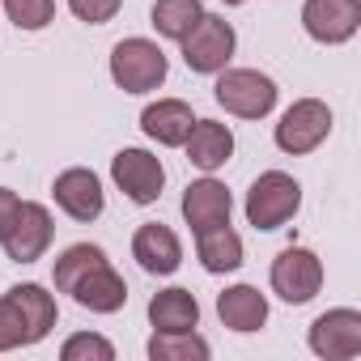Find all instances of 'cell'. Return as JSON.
Segmentation results:
<instances>
[{"label":"cell","instance_id":"obj_1","mask_svg":"<svg viewBox=\"0 0 361 361\" xmlns=\"http://www.w3.org/2000/svg\"><path fill=\"white\" fill-rule=\"evenodd\" d=\"M298 209H302V188L285 170H264L247 192V221L264 234L289 226L298 217Z\"/></svg>","mask_w":361,"mask_h":361},{"label":"cell","instance_id":"obj_2","mask_svg":"<svg viewBox=\"0 0 361 361\" xmlns=\"http://www.w3.org/2000/svg\"><path fill=\"white\" fill-rule=\"evenodd\" d=\"M170 73L166 51L153 39H123L111 47V81L123 94H153Z\"/></svg>","mask_w":361,"mask_h":361},{"label":"cell","instance_id":"obj_3","mask_svg":"<svg viewBox=\"0 0 361 361\" xmlns=\"http://www.w3.org/2000/svg\"><path fill=\"white\" fill-rule=\"evenodd\" d=\"M213 98L238 119H264L276 106V81L264 77L259 68H221Z\"/></svg>","mask_w":361,"mask_h":361},{"label":"cell","instance_id":"obj_4","mask_svg":"<svg viewBox=\"0 0 361 361\" xmlns=\"http://www.w3.org/2000/svg\"><path fill=\"white\" fill-rule=\"evenodd\" d=\"M178 47H183V64H188L192 73H200V77H217L221 68H230L234 47H238V35H234V26H230L226 18L204 13V18L192 26V35L178 43Z\"/></svg>","mask_w":361,"mask_h":361},{"label":"cell","instance_id":"obj_5","mask_svg":"<svg viewBox=\"0 0 361 361\" xmlns=\"http://www.w3.org/2000/svg\"><path fill=\"white\" fill-rule=\"evenodd\" d=\"M327 136H331V106L319 102V98H298V102L281 115V123H276V132H272L276 149L289 153V157L314 153Z\"/></svg>","mask_w":361,"mask_h":361},{"label":"cell","instance_id":"obj_6","mask_svg":"<svg viewBox=\"0 0 361 361\" xmlns=\"http://www.w3.org/2000/svg\"><path fill=\"white\" fill-rule=\"evenodd\" d=\"M272 293L289 306H306L323 289V259L310 247H285L272 259Z\"/></svg>","mask_w":361,"mask_h":361},{"label":"cell","instance_id":"obj_7","mask_svg":"<svg viewBox=\"0 0 361 361\" xmlns=\"http://www.w3.org/2000/svg\"><path fill=\"white\" fill-rule=\"evenodd\" d=\"M51 238H56V221H51L47 204L22 200L18 213H13V221H9V230H5V238H0V247H5V255L13 264H35V259L47 255Z\"/></svg>","mask_w":361,"mask_h":361},{"label":"cell","instance_id":"obj_8","mask_svg":"<svg viewBox=\"0 0 361 361\" xmlns=\"http://www.w3.org/2000/svg\"><path fill=\"white\" fill-rule=\"evenodd\" d=\"M111 178L132 204H153L166 188V166L149 149H119L111 157Z\"/></svg>","mask_w":361,"mask_h":361},{"label":"cell","instance_id":"obj_9","mask_svg":"<svg viewBox=\"0 0 361 361\" xmlns=\"http://www.w3.org/2000/svg\"><path fill=\"white\" fill-rule=\"evenodd\" d=\"M310 353L323 357V361H348V357H361V310L353 306H336V310H323L314 323H310Z\"/></svg>","mask_w":361,"mask_h":361},{"label":"cell","instance_id":"obj_10","mask_svg":"<svg viewBox=\"0 0 361 361\" xmlns=\"http://www.w3.org/2000/svg\"><path fill=\"white\" fill-rule=\"evenodd\" d=\"M302 30L323 47L348 43L361 30V0H306L302 5Z\"/></svg>","mask_w":361,"mask_h":361},{"label":"cell","instance_id":"obj_11","mask_svg":"<svg viewBox=\"0 0 361 361\" xmlns=\"http://www.w3.org/2000/svg\"><path fill=\"white\" fill-rule=\"evenodd\" d=\"M51 196L60 204V213H68L73 221L90 226L102 217L106 209V192H102V178L85 166H68L64 174H56V183H51Z\"/></svg>","mask_w":361,"mask_h":361},{"label":"cell","instance_id":"obj_12","mask_svg":"<svg viewBox=\"0 0 361 361\" xmlns=\"http://www.w3.org/2000/svg\"><path fill=\"white\" fill-rule=\"evenodd\" d=\"M132 259L149 272V276H174L178 264H183V243L178 234L161 221H145L132 234Z\"/></svg>","mask_w":361,"mask_h":361},{"label":"cell","instance_id":"obj_13","mask_svg":"<svg viewBox=\"0 0 361 361\" xmlns=\"http://www.w3.org/2000/svg\"><path fill=\"white\" fill-rule=\"evenodd\" d=\"M81 310H90V314H115V310H123V302H128V281L111 268V259L106 264H98V268H90L77 285H73V293H68Z\"/></svg>","mask_w":361,"mask_h":361},{"label":"cell","instance_id":"obj_14","mask_svg":"<svg viewBox=\"0 0 361 361\" xmlns=\"http://www.w3.org/2000/svg\"><path fill=\"white\" fill-rule=\"evenodd\" d=\"M234 213V196L226 183H217V178H196V183H188L183 192V221L192 230H209V226H226Z\"/></svg>","mask_w":361,"mask_h":361},{"label":"cell","instance_id":"obj_15","mask_svg":"<svg viewBox=\"0 0 361 361\" xmlns=\"http://www.w3.org/2000/svg\"><path fill=\"white\" fill-rule=\"evenodd\" d=\"M192 123H196V115H192V106H188L183 98H157V102H149V106L140 111L145 136L157 140V145H166V149H183Z\"/></svg>","mask_w":361,"mask_h":361},{"label":"cell","instance_id":"obj_16","mask_svg":"<svg viewBox=\"0 0 361 361\" xmlns=\"http://www.w3.org/2000/svg\"><path fill=\"white\" fill-rule=\"evenodd\" d=\"M183 149H188L192 166H200L204 174H213V170H221L234 157V132L226 123H217V119H196L192 132H188V140H183Z\"/></svg>","mask_w":361,"mask_h":361},{"label":"cell","instance_id":"obj_17","mask_svg":"<svg viewBox=\"0 0 361 361\" xmlns=\"http://www.w3.org/2000/svg\"><path fill=\"white\" fill-rule=\"evenodd\" d=\"M217 319L230 327V331H259L268 323V298L255 289V285H230L221 298H217Z\"/></svg>","mask_w":361,"mask_h":361},{"label":"cell","instance_id":"obj_18","mask_svg":"<svg viewBox=\"0 0 361 361\" xmlns=\"http://www.w3.org/2000/svg\"><path fill=\"white\" fill-rule=\"evenodd\" d=\"M149 323L153 331H192L200 327V302L192 289H161L149 298Z\"/></svg>","mask_w":361,"mask_h":361},{"label":"cell","instance_id":"obj_19","mask_svg":"<svg viewBox=\"0 0 361 361\" xmlns=\"http://www.w3.org/2000/svg\"><path fill=\"white\" fill-rule=\"evenodd\" d=\"M196 255H200V268L213 272V276H226V272H238L243 268V238L226 226H209V230H196Z\"/></svg>","mask_w":361,"mask_h":361},{"label":"cell","instance_id":"obj_20","mask_svg":"<svg viewBox=\"0 0 361 361\" xmlns=\"http://www.w3.org/2000/svg\"><path fill=\"white\" fill-rule=\"evenodd\" d=\"M9 298L22 306V319H26V327H30V344L47 340V331H51V327H56V319H60L56 298H51L43 285H35V281L13 285V289H9Z\"/></svg>","mask_w":361,"mask_h":361},{"label":"cell","instance_id":"obj_21","mask_svg":"<svg viewBox=\"0 0 361 361\" xmlns=\"http://www.w3.org/2000/svg\"><path fill=\"white\" fill-rule=\"evenodd\" d=\"M200 18H204L200 0H153V13H149L153 30L161 39H170V43H183Z\"/></svg>","mask_w":361,"mask_h":361},{"label":"cell","instance_id":"obj_22","mask_svg":"<svg viewBox=\"0 0 361 361\" xmlns=\"http://www.w3.org/2000/svg\"><path fill=\"white\" fill-rule=\"evenodd\" d=\"M209 340L192 327V331H153L149 340V357L153 361H209Z\"/></svg>","mask_w":361,"mask_h":361},{"label":"cell","instance_id":"obj_23","mask_svg":"<svg viewBox=\"0 0 361 361\" xmlns=\"http://www.w3.org/2000/svg\"><path fill=\"white\" fill-rule=\"evenodd\" d=\"M98 264H106V251H102L98 243H73V247L56 259L51 281H56V289H60V293H73V285H77L90 268H98Z\"/></svg>","mask_w":361,"mask_h":361},{"label":"cell","instance_id":"obj_24","mask_svg":"<svg viewBox=\"0 0 361 361\" xmlns=\"http://www.w3.org/2000/svg\"><path fill=\"white\" fill-rule=\"evenodd\" d=\"M60 361H115V344L98 331H77L60 344Z\"/></svg>","mask_w":361,"mask_h":361},{"label":"cell","instance_id":"obj_25","mask_svg":"<svg viewBox=\"0 0 361 361\" xmlns=\"http://www.w3.org/2000/svg\"><path fill=\"white\" fill-rule=\"evenodd\" d=\"M5 13L18 30H47L56 22V0H5Z\"/></svg>","mask_w":361,"mask_h":361},{"label":"cell","instance_id":"obj_26","mask_svg":"<svg viewBox=\"0 0 361 361\" xmlns=\"http://www.w3.org/2000/svg\"><path fill=\"white\" fill-rule=\"evenodd\" d=\"M30 344V327L22 319V306L5 293L0 298V353H13V348H26Z\"/></svg>","mask_w":361,"mask_h":361},{"label":"cell","instance_id":"obj_27","mask_svg":"<svg viewBox=\"0 0 361 361\" xmlns=\"http://www.w3.org/2000/svg\"><path fill=\"white\" fill-rule=\"evenodd\" d=\"M68 9H73V18L85 22V26H106V22L123 9V0H68Z\"/></svg>","mask_w":361,"mask_h":361},{"label":"cell","instance_id":"obj_28","mask_svg":"<svg viewBox=\"0 0 361 361\" xmlns=\"http://www.w3.org/2000/svg\"><path fill=\"white\" fill-rule=\"evenodd\" d=\"M18 192H9V188H0V238H5V230H9V221H13V213H18Z\"/></svg>","mask_w":361,"mask_h":361},{"label":"cell","instance_id":"obj_29","mask_svg":"<svg viewBox=\"0 0 361 361\" xmlns=\"http://www.w3.org/2000/svg\"><path fill=\"white\" fill-rule=\"evenodd\" d=\"M226 5H234V9H238V5H247V0H226Z\"/></svg>","mask_w":361,"mask_h":361}]
</instances>
